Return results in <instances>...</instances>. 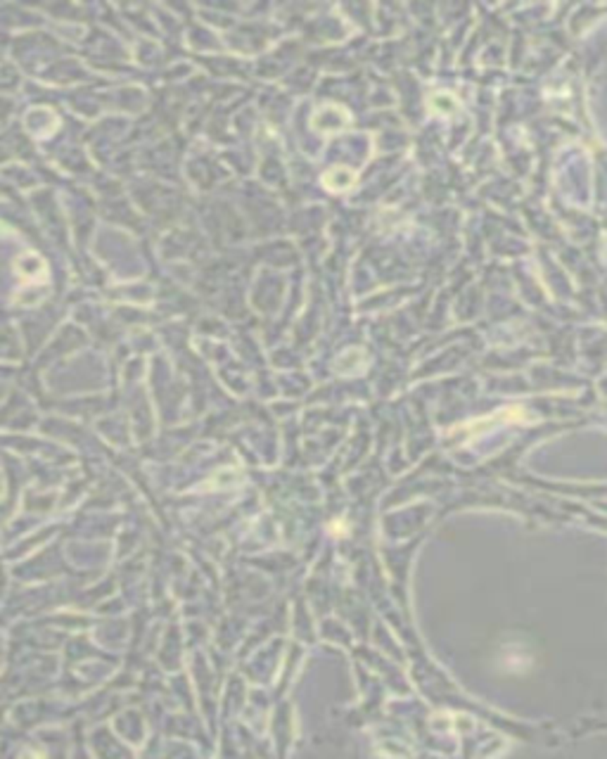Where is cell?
<instances>
[{"label": "cell", "mask_w": 607, "mask_h": 759, "mask_svg": "<svg viewBox=\"0 0 607 759\" xmlns=\"http://www.w3.org/2000/svg\"><path fill=\"white\" fill-rule=\"evenodd\" d=\"M354 181H356V176L349 171V169H344V166L330 169V171L323 176V183H325L330 190H335V193H344V190H349L354 186Z\"/></svg>", "instance_id": "obj_2"}, {"label": "cell", "mask_w": 607, "mask_h": 759, "mask_svg": "<svg viewBox=\"0 0 607 759\" xmlns=\"http://www.w3.org/2000/svg\"><path fill=\"white\" fill-rule=\"evenodd\" d=\"M347 124H349L347 112L340 110V107H333V105L320 107L318 114L313 117V126L318 128V131H323V133H335V131H340V128H344Z\"/></svg>", "instance_id": "obj_1"}]
</instances>
